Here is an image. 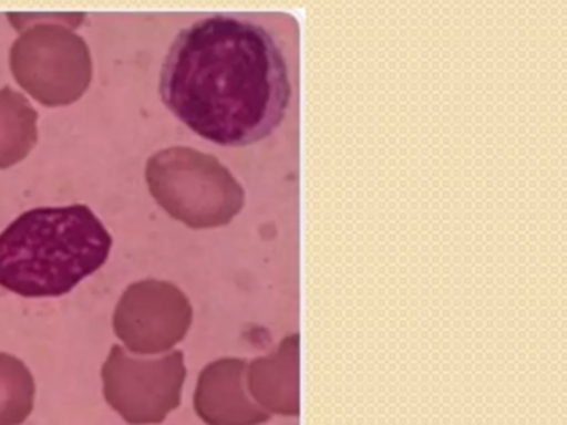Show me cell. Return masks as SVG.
I'll list each match as a JSON object with an SVG mask.
<instances>
[{"instance_id": "3", "label": "cell", "mask_w": 567, "mask_h": 425, "mask_svg": "<svg viewBox=\"0 0 567 425\" xmlns=\"http://www.w3.org/2000/svg\"><path fill=\"white\" fill-rule=\"evenodd\" d=\"M185 377L182 351L141 359L114 345L102 367L105 401L131 425L162 424L181 405Z\"/></svg>"}, {"instance_id": "4", "label": "cell", "mask_w": 567, "mask_h": 425, "mask_svg": "<svg viewBox=\"0 0 567 425\" xmlns=\"http://www.w3.org/2000/svg\"><path fill=\"white\" fill-rule=\"evenodd\" d=\"M194 309L177 286L158 279L125 289L114 314L115 335L135 354H162L187 338Z\"/></svg>"}, {"instance_id": "2", "label": "cell", "mask_w": 567, "mask_h": 425, "mask_svg": "<svg viewBox=\"0 0 567 425\" xmlns=\"http://www.w3.org/2000/svg\"><path fill=\"white\" fill-rule=\"evenodd\" d=\"M112 236L89 206L34 208L0 232V288L61 298L107 262Z\"/></svg>"}, {"instance_id": "7", "label": "cell", "mask_w": 567, "mask_h": 425, "mask_svg": "<svg viewBox=\"0 0 567 425\" xmlns=\"http://www.w3.org/2000/svg\"><path fill=\"white\" fill-rule=\"evenodd\" d=\"M251 398L268 414H300V334L288 335L277 351L247 364Z\"/></svg>"}, {"instance_id": "1", "label": "cell", "mask_w": 567, "mask_h": 425, "mask_svg": "<svg viewBox=\"0 0 567 425\" xmlns=\"http://www.w3.org/2000/svg\"><path fill=\"white\" fill-rule=\"evenodd\" d=\"M162 102L202 138L250 146L280 128L293 99L287 59L247 15L202 17L178 32L162 65Z\"/></svg>"}, {"instance_id": "8", "label": "cell", "mask_w": 567, "mask_h": 425, "mask_svg": "<svg viewBox=\"0 0 567 425\" xmlns=\"http://www.w3.org/2000/svg\"><path fill=\"white\" fill-rule=\"evenodd\" d=\"M35 382L21 359L0 352V425H22L34 411Z\"/></svg>"}, {"instance_id": "5", "label": "cell", "mask_w": 567, "mask_h": 425, "mask_svg": "<svg viewBox=\"0 0 567 425\" xmlns=\"http://www.w3.org/2000/svg\"><path fill=\"white\" fill-rule=\"evenodd\" d=\"M148 182L157 201L192 228L225 225L241 205L237 186L217 173L154 166Z\"/></svg>"}, {"instance_id": "6", "label": "cell", "mask_w": 567, "mask_h": 425, "mask_svg": "<svg viewBox=\"0 0 567 425\" xmlns=\"http://www.w3.org/2000/svg\"><path fill=\"white\" fill-rule=\"evenodd\" d=\"M194 407L207 425H260L270 414L251 398L247 387V362L224 357L202 371Z\"/></svg>"}]
</instances>
